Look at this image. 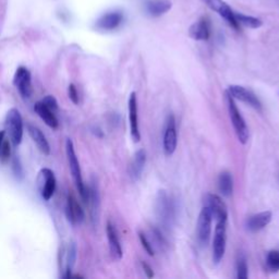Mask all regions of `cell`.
Segmentation results:
<instances>
[{
	"mask_svg": "<svg viewBox=\"0 0 279 279\" xmlns=\"http://www.w3.org/2000/svg\"><path fill=\"white\" fill-rule=\"evenodd\" d=\"M13 168H14V170H15V175H16V176H20V177L23 176L22 167H21V165L19 164V160H18V159H14V161H13Z\"/></svg>",
	"mask_w": 279,
	"mask_h": 279,
	"instance_id": "obj_35",
	"label": "cell"
},
{
	"mask_svg": "<svg viewBox=\"0 0 279 279\" xmlns=\"http://www.w3.org/2000/svg\"><path fill=\"white\" fill-rule=\"evenodd\" d=\"M106 234H107V239L109 243V250L111 257L114 260H121L122 259V248H121V243L118 237V232L116 230L114 226L108 221L107 226H106Z\"/></svg>",
	"mask_w": 279,
	"mask_h": 279,
	"instance_id": "obj_18",
	"label": "cell"
},
{
	"mask_svg": "<svg viewBox=\"0 0 279 279\" xmlns=\"http://www.w3.org/2000/svg\"><path fill=\"white\" fill-rule=\"evenodd\" d=\"M227 93L230 95L234 100L241 101L259 111L262 110V103L260 102L258 96L253 92H251L250 89L245 88L241 85H230L227 89Z\"/></svg>",
	"mask_w": 279,
	"mask_h": 279,
	"instance_id": "obj_9",
	"label": "cell"
},
{
	"mask_svg": "<svg viewBox=\"0 0 279 279\" xmlns=\"http://www.w3.org/2000/svg\"><path fill=\"white\" fill-rule=\"evenodd\" d=\"M28 132L30 134V136L32 137L33 142H34L38 150L42 152L44 155H49L51 154V145H49L46 136L44 135V133L40 131L37 127L32 126V125H28Z\"/></svg>",
	"mask_w": 279,
	"mask_h": 279,
	"instance_id": "obj_21",
	"label": "cell"
},
{
	"mask_svg": "<svg viewBox=\"0 0 279 279\" xmlns=\"http://www.w3.org/2000/svg\"><path fill=\"white\" fill-rule=\"evenodd\" d=\"M137 97L136 93L132 92L129 98V121H130V133L133 142H138L141 140L138 129V114H137Z\"/></svg>",
	"mask_w": 279,
	"mask_h": 279,
	"instance_id": "obj_13",
	"label": "cell"
},
{
	"mask_svg": "<svg viewBox=\"0 0 279 279\" xmlns=\"http://www.w3.org/2000/svg\"><path fill=\"white\" fill-rule=\"evenodd\" d=\"M226 101L228 106V111H229V117H230L231 124L234 126V129L236 131V134L238 136L240 143L245 144L249 140V128L247 126V122H245L244 118L240 110L238 109L237 105L235 103L234 98L226 92Z\"/></svg>",
	"mask_w": 279,
	"mask_h": 279,
	"instance_id": "obj_3",
	"label": "cell"
},
{
	"mask_svg": "<svg viewBox=\"0 0 279 279\" xmlns=\"http://www.w3.org/2000/svg\"><path fill=\"white\" fill-rule=\"evenodd\" d=\"M171 6L169 0H147L144 5L146 13L153 18H158L167 13L171 9Z\"/></svg>",
	"mask_w": 279,
	"mask_h": 279,
	"instance_id": "obj_19",
	"label": "cell"
},
{
	"mask_svg": "<svg viewBox=\"0 0 279 279\" xmlns=\"http://www.w3.org/2000/svg\"><path fill=\"white\" fill-rule=\"evenodd\" d=\"M34 111L38 114V117L42 119L45 124L52 129H57L58 128V119H57L55 112L49 109L47 106L40 101V102H37L35 105H34Z\"/></svg>",
	"mask_w": 279,
	"mask_h": 279,
	"instance_id": "obj_20",
	"label": "cell"
},
{
	"mask_svg": "<svg viewBox=\"0 0 279 279\" xmlns=\"http://www.w3.org/2000/svg\"><path fill=\"white\" fill-rule=\"evenodd\" d=\"M5 126L11 143L14 146H19L23 138V119L18 109L11 108L7 112Z\"/></svg>",
	"mask_w": 279,
	"mask_h": 279,
	"instance_id": "obj_4",
	"label": "cell"
},
{
	"mask_svg": "<svg viewBox=\"0 0 279 279\" xmlns=\"http://www.w3.org/2000/svg\"><path fill=\"white\" fill-rule=\"evenodd\" d=\"M68 95L73 104H79V93L75 84H70L68 87Z\"/></svg>",
	"mask_w": 279,
	"mask_h": 279,
	"instance_id": "obj_33",
	"label": "cell"
},
{
	"mask_svg": "<svg viewBox=\"0 0 279 279\" xmlns=\"http://www.w3.org/2000/svg\"><path fill=\"white\" fill-rule=\"evenodd\" d=\"M249 277V268L247 264V260L243 255L239 257L237 261V278L247 279Z\"/></svg>",
	"mask_w": 279,
	"mask_h": 279,
	"instance_id": "obj_28",
	"label": "cell"
},
{
	"mask_svg": "<svg viewBox=\"0 0 279 279\" xmlns=\"http://www.w3.org/2000/svg\"><path fill=\"white\" fill-rule=\"evenodd\" d=\"M227 242V220L216 221L214 241H213V262L219 264L226 252Z\"/></svg>",
	"mask_w": 279,
	"mask_h": 279,
	"instance_id": "obj_5",
	"label": "cell"
},
{
	"mask_svg": "<svg viewBox=\"0 0 279 279\" xmlns=\"http://www.w3.org/2000/svg\"><path fill=\"white\" fill-rule=\"evenodd\" d=\"M141 265H142V267H143V269H144V273L146 274L147 277H149V278L154 277V272H153L152 267H151L149 264L145 263V262H141Z\"/></svg>",
	"mask_w": 279,
	"mask_h": 279,
	"instance_id": "obj_34",
	"label": "cell"
},
{
	"mask_svg": "<svg viewBox=\"0 0 279 279\" xmlns=\"http://www.w3.org/2000/svg\"><path fill=\"white\" fill-rule=\"evenodd\" d=\"M155 212L162 229L168 230L174 225L177 216L175 200L166 191H159L156 198Z\"/></svg>",
	"mask_w": 279,
	"mask_h": 279,
	"instance_id": "obj_1",
	"label": "cell"
},
{
	"mask_svg": "<svg viewBox=\"0 0 279 279\" xmlns=\"http://www.w3.org/2000/svg\"><path fill=\"white\" fill-rule=\"evenodd\" d=\"M65 153H67V158L69 162V168L72 174L73 180H75L76 185L80 195L82 196L85 202H87V188L85 187L83 182V178H82V171L80 167V162L77 157L76 150H75V145H73V142L70 138L67 140L65 142Z\"/></svg>",
	"mask_w": 279,
	"mask_h": 279,
	"instance_id": "obj_2",
	"label": "cell"
},
{
	"mask_svg": "<svg viewBox=\"0 0 279 279\" xmlns=\"http://www.w3.org/2000/svg\"><path fill=\"white\" fill-rule=\"evenodd\" d=\"M13 84L18 89L20 95L28 100L31 97L33 88H32V77L31 72L26 67H19L16 69L13 77Z\"/></svg>",
	"mask_w": 279,
	"mask_h": 279,
	"instance_id": "obj_11",
	"label": "cell"
},
{
	"mask_svg": "<svg viewBox=\"0 0 279 279\" xmlns=\"http://www.w3.org/2000/svg\"><path fill=\"white\" fill-rule=\"evenodd\" d=\"M204 206L211 212L213 218L218 220H228V210L225 202L216 194H206L204 198Z\"/></svg>",
	"mask_w": 279,
	"mask_h": 279,
	"instance_id": "obj_10",
	"label": "cell"
},
{
	"mask_svg": "<svg viewBox=\"0 0 279 279\" xmlns=\"http://www.w3.org/2000/svg\"><path fill=\"white\" fill-rule=\"evenodd\" d=\"M218 190L226 198H229L234 191V179L229 171H223L218 177Z\"/></svg>",
	"mask_w": 279,
	"mask_h": 279,
	"instance_id": "obj_23",
	"label": "cell"
},
{
	"mask_svg": "<svg viewBox=\"0 0 279 279\" xmlns=\"http://www.w3.org/2000/svg\"><path fill=\"white\" fill-rule=\"evenodd\" d=\"M87 202L91 204V213L93 219H97L98 207H100V195H98L97 187L92 185L87 188Z\"/></svg>",
	"mask_w": 279,
	"mask_h": 279,
	"instance_id": "obj_24",
	"label": "cell"
},
{
	"mask_svg": "<svg viewBox=\"0 0 279 279\" xmlns=\"http://www.w3.org/2000/svg\"><path fill=\"white\" fill-rule=\"evenodd\" d=\"M138 238H140V241H141L142 245H143V248L144 250L147 252V254H149V255L153 257L154 254H155V250L153 248V245L149 239V237H147L145 234L143 232H138Z\"/></svg>",
	"mask_w": 279,
	"mask_h": 279,
	"instance_id": "obj_30",
	"label": "cell"
},
{
	"mask_svg": "<svg viewBox=\"0 0 279 279\" xmlns=\"http://www.w3.org/2000/svg\"><path fill=\"white\" fill-rule=\"evenodd\" d=\"M11 150H10V143L8 140H4L2 146H0V160L2 161H7L10 157Z\"/></svg>",
	"mask_w": 279,
	"mask_h": 279,
	"instance_id": "obj_31",
	"label": "cell"
},
{
	"mask_svg": "<svg viewBox=\"0 0 279 279\" xmlns=\"http://www.w3.org/2000/svg\"><path fill=\"white\" fill-rule=\"evenodd\" d=\"M178 144V135H177V127L176 119L174 114H169L166 120L165 132H164L162 138V149L164 153L167 156H171L175 153Z\"/></svg>",
	"mask_w": 279,
	"mask_h": 279,
	"instance_id": "obj_7",
	"label": "cell"
},
{
	"mask_svg": "<svg viewBox=\"0 0 279 279\" xmlns=\"http://www.w3.org/2000/svg\"><path fill=\"white\" fill-rule=\"evenodd\" d=\"M146 162V153L144 150H138L132 160L130 167V176L133 180H137L141 178L142 172Z\"/></svg>",
	"mask_w": 279,
	"mask_h": 279,
	"instance_id": "obj_22",
	"label": "cell"
},
{
	"mask_svg": "<svg viewBox=\"0 0 279 279\" xmlns=\"http://www.w3.org/2000/svg\"><path fill=\"white\" fill-rule=\"evenodd\" d=\"M150 236H151V238H149V239H150V241H151V243L153 245L154 250L155 249H158V250L164 251V250L167 249V247H168L167 241L165 239V237L162 236V234H161L160 230L154 228V229H152V230H151V235Z\"/></svg>",
	"mask_w": 279,
	"mask_h": 279,
	"instance_id": "obj_26",
	"label": "cell"
},
{
	"mask_svg": "<svg viewBox=\"0 0 279 279\" xmlns=\"http://www.w3.org/2000/svg\"><path fill=\"white\" fill-rule=\"evenodd\" d=\"M5 134H6V131H0V146H2V143L5 140Z\"/></svg>",
	"mask_w": 279,
	"mask_h": 279,
	"instance_id": "obj_36",
	"label": "cell"
},
{
	"mask_svg": "<svg viewBox=\"0 0 279 279\" xmlns=\"http://www.w3.org/2000/svg\"><path fill=\"white\" fill-rule=\"evenodd\" d=\"M189 35L194 40H207L211 35V23L207 18H201L199 21L193 23Z\"/></svg>",
	"mask_w": 279,
	"mask_h": 279,
	"instance_id": "obj_17",
	"label": "cell"
},
{
	"mask_svg": "<svg viewBox=\"0 0 279 279\" xmlns=\"http://www.w3.org/2000/svg\"><path fill=\"white\" fill-rule=\"evenodd\" d=\"M273 218L272 212H261L259 214H254L250 216L245 221V227L251 232H258L262 229H264Z\"/></svg>",
	"mask_w": 279,
	"mask_h": 279,
	"instance_id": "obj_16",
	"label": "cell"
},
{
	"mask_svg": "<svg viewBox=\"0 0 279 279\" xmlns=\"http://www.w3.org/2000/svg\"><path fill=\"white\" fill-rule=\"evenodd\" d=\"M206 2L207 6L211 8L212 10L216 11L221 18H224L227 23L234 28L235 30H239V24H238L236 20V15L235 11L231 10V8L229 7L223 0H205Z\"/></svg>",
	"mask_w": 279,
	"mask_h": 279,
	"instance_id": "obj_12",
	"label": "cell"
},
{
	"mask_svg": "<svg viewBox=\"0 0 279 279\" xmlns=\"http://www.w3.org/2000/svg\"><path fill=\"white\" fill-rule=\"evenodd\" d=\"M76 260H77V245L76 243H71L69 245V249L67 252V267H65V275L64 277L68 278L70 277V273L76 264Z\"/></svg>",
	"mask_w": 279,
	"mask_h": 279,
	"instance_id": "obj_27",
	"label": "cell"
},
{
	"mask_svg": "<svg viewBox=\"0 0 279 279\" xmlns=\"http://www.w3.org/2000/svg\"><path fill=\"white\" fill-rule=\"evenodd\" d=\"M212 221L213 216L207 207H203L199 218H198V225H196V237H198V241L201 245L205 247L207 245L211 232H212Z\"/></svg>",
	"mask_w": 279,
	"mask_h": 279,
	"instance_id": "obj_8",
	"label": "cell"
},
{
	"mask_svg": "<svg viewBox=\"0 0 279 279\" xmlns=\"http://www.w3.org/2000/svg\"><path fill=\"white\" fill-rule=\"evenodd\" d=\"M122 21H124V14L121 11H110L97 20L96 28L101 31H113L119 28Z\"/></svg>",
	"mask_w": 279,
	"mask_h": 279,
	"instance_id": "obj_14",
	"label": "cell"
},
{
	"mask_svg": "<svg viewBox=\"0 0 279 279\" xmlns=\"http://www.w3.org/2000/svg\"><path fill=\"white\" fill-rule=\"evenodd\" d=\"M42 102L47 106V107H48L49 109H52L54 112H55L57 109H58V103H57L56 98H55L54 96H52V95H48V96L44 97L43 100H42Z\"/></svg>",
	"mask_w": 279,
	"mask_h": 279,
	"instance_id": "obj_32",
	"label": "cell"
},
{
	"mask_svg": "<svg viewBox=\"0 0 279 279\" xmlns=\"http://www.w3.org/2000/svg\"><path fill=\"white\" fill-rule=\"evenodd\" d=\"M65 214H67V218L72 225H78V224L83 223V220L85 218L84 211L82 210L81 205L72 194H69L67 199Z\"/></svg>",
	"mask_w": 279,
	"mask_h": 279,
	"instance_id": "obj_15",
	"label": "cell"
},
{
	"mask_svg": "<svg viewBox=\"0 0 279 279\" xmlns=\"http://www.w3.org/2000/svg\"><path fill=\"white\" fill-rule=\"evenodd\" d=\"M37 182H38V188H39V192L42 198L45 201L51 200L56 191V177L54 171L49 168H43L40 169L38 178H37Z\"/></svg>",
	"mask_w": 279,
	"mask_h": 279,
	"instance_id": "obj_6",
	"label": "cell"
},
{
	"mask_svg": "<svg viewBox=\"0 0 279 279\" xmlns=\"http://www.w3.org/2000/svg\"><path fill=\"white\" fill-rule=\"evenodd\" d=\"M266 264L269 269L277 272L279 270V251L273 250L269 251L266 257Z\"/></svg>",
	"mask_w": 279,
	"mask_h": 279,
	"instance_id": "obj_29",
	"label": "cell"
},
{
	"mask_svg": "<svg viewBox=\"0 0 279 279\" xmlns=\"http://www.w3.org/2000/svg\"><path fill=\"white\" fill-rule=\"evenodd\" d=\"M236 15V20L239 26H243L245 28H250V29H258L262 27V21L258 18H254V16L251 15H245L243 13H238L235 12Z\"/></svg>",
	"mask_w": 279,
	"mask_h": 279,
	"instance_id": "obj_25",
	"label": "cell"
}]
</instances>
